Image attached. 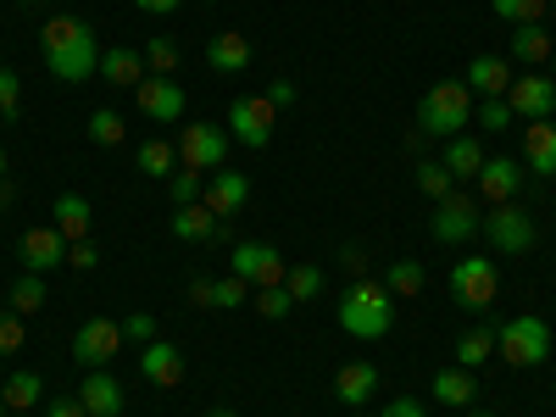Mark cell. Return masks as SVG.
Returning <instances> with one entry per match:
<instances>
[{"label":"cell","instance_id":"34","mask_svg":"<svg viewBox=\"0 0 556 417\" xmlns=\"http://www.w3.org/2000/svg\"><path fill=\"white\" fill-rule=\"evenodd\" d=\"M39 306H45V278L39 273H23L17 285H12V312L17 317H34Z\"/></svg>","mask_w":556,"mask_h":417},{"label":"cell","instance_id":"27","mask_svg":"<svg viewBox=\"0 0 556 417\" xmlns=\"http://www.w3.org/2000/svg\"><path fill=\"white\" fill-rule=\"evenodd\" d=\"M445 173L451 178H479V167H484V146H479V139L473 134H456L451 139V146H445Z\"/></svg>","mask_w":556,"mask_h":417},{"label":"cell","instance_id":"22","mask_svg":"<svg viewBox=\"0 0 556 417\" xmlns=\"http://www.w3.org/2000/svg\"><path fill=\"white\" fill-rule=\"evenodd\" d=\"M106 84L117 89H139V78H146V56L128 51V45H112V51H101V67H96Z\"/></svg>","mask_w":556,"mask_h":417},{"label":"cell","instance_id":"31","mask_svg":"<svg viewBox=\"0 0 556 417\" xmlns=\"http://www.w3.org/2000/svg\"><path fill=\"white\" fill-rule=\"evenodd\" d=\"M490 351H495V329H468L456 340V367H468V374H473Z\"/></svg>","mask_w":556,"mask_h":417},{"label":"cell","instance_id":"36","mask_svg":"<svg viewBox=\"0 0 556 417\" xmlns=\"http://www.w3.org/2000/svg\"><path fill=\"white\" fill-rule=\"evenodd\" d=\"M173 67H178V45H173L167 34L146 39V73H156V78H173Z\"/></svg>","mask_w":556,"mask_h":417},{"label":"cell","instance_id":"15","mask_svg":"<svg viewBox=\"0 0 556 417\" xmlns=\"http://www.w3.org/2000/svg\"><path fill=\"white\" fill-rule=\"evenodd\" d=\"M245 201H251V178H245V173H235V167L206 173V195H201V206H212L217 217H235Z\"/></svg>","mask_w":556,"mask_h":417},{"label":"cell","instance_id":"18","mask_svg":"<svg viewBox=\"0 0 556 417\" xmlns=\"http://www.w3.org/2000/svg\"><path fill=\"white\" fill-rule=\"evenodd\" d=\"M78 401L89 417H117L123 412V384L106 374V367H89V379L78 384Z\"/></svg>","mask_w":556,"mask_h":417},{"label":"cell","instance_id":"47","mask_svg":"<svg viewBox=\"0 0 556 417\" xmlns=\"http://www.w3.org/2000/svg\"><path fill=\"white\" fill-rule=\"evenodd\" d=\"M340 267H345L351 278H367V267H374V262H367L362 245H345V251H340Z\"/></svg>","mask_w":556,"mask_h":417},{"label":"cell","instance_id":"7","mask_svg":"<svg viewBox=\"0 0 556 417\" xmlns=\"http://www.w3.org/2000/svg\"><path fill=\"white\" fill-rule=\"evenodd\" d=\"M479 235H490V245H495L501 256H523V251L534 245V217H529L523 206H513V201H501L495 212L479 217Z\"/></svg>","mask_w":556,"mask_h":417},{"label":"cell","instance_id":"39","mask_svg":"<svg viewBox=\"0 0 556 417\" xmlns=\"http://www.w3.org/2000/svg\"><path fill=\"white\" fill-rule=\"evenodd\" d=\"M285 290H290L295 301H312V295L323 290V267H312V262L290 267V273H285Z\"/></svg>","mask_w":556,"mask_h":417},{"label":"cell","instance_id":"54","mask_svg":"<svg viewBox=\"0 0 556 417\" xmlns=\"http://www.w3.org/2000/svg\"><path fill=\"white\" fill-rule=\"evenodd\" d=\"M206 417H235V412H223V406H217V412H206Z\"/></svg>","mask_w":556,"mask_h":417},{"label":"cell","instance_id":"46","mask_svg":"<svg viewBox=\"0 0 556 417\" xmlns=\"http://www.w3.org/2000/svg\"><path fill=\"white\" fill-rule=\"evenodd\" d=\"M101 262V251L96 245H89V240H78V245H67V267H78V273H89V267H96Z\"/></svg>","mask_w":556,"mask_h":417},{"label":"cell","instance_id":"1","mask_svg":"<svg viewBox=\"0 0 556 417\" xmlns=\"http://www.w3.org/2000/svg\"><path fill=\"white\" fill-rule=\"evenodd\" d=\"M39 56H45V67H51L62 84L96 78V67H101L96 28H89L84 17H51V23L39 28Z\"/></svg>","mask_w":556,"mask_h":417},{"label":"cell","instance_id":"41","mask_svg":"<svg viewBox=\"0 0 556 417\" xmlns=\"http://www.w3.org/2000/svg\"><path fill=\"white\" fill-rule=\"evenodd\" d=\"M245 301H251V285H245L240 273L217 278V290H212V306H228V312H235V306H245Z\"/></svg>","mask_w":556,"mask_h":417},{"label":"cell","instance_id":"25","mask_svg":"<svg viewBox=\"0 0 556 417\" xmlns=\"http://www.w3.org/2000/svg\"><path fill=\"white\" fill-rule=\"evenodd\" d=\"M56 228H62V240L67 245H78V240H89V228H96V212H89V201L84 195H56Z\"/></svg>","mask_w":556,"mask_h":417},{"label":"cell","instance_id":"37","mask_svg":"<svg viewBox=\"0 0 556 417\" xmlns=\"http://www.w3.org/2000/svg\"><path fill=\"white\" fill-rule=\"evenodd\" d=\"M473 123H479L484 134H506V128H513V123H518V112H513V106H506V96H490V101H484V106L473 112Z\"/></svg>","mask_w":556,"mask_h":417},{"label":"cell","instance_id":"43","mask_svg":"<svg viewBox=\"0 0 556 417\" xmlns=\"http://www.w3.org/2000/svg\"><path fill=\"white\" fill-rule=\"evenodd\" d=\"M123 340H128V345H151V340H156V317H151V312L123 317Z\"/></svg>","mask_w":556,"mask_h":417},{"label":"cell","instance_id":"14","mask_svg":"<svg viewBox=\"0 0 556 417\" xmlns=\"http://www.w3.org/2000/svg\"><path fill=\"white\" fill-rule=\"evenodd\" d=\"M17 256H23V273H51V267H62L67 262V240H62V228L56 223H45V228H28L23 235V245H17Z\"/></svg>","mask_w":556,"mask_h":417},{"label":"cell","instance_id":"50","mask_svg":"<svg viewBox=\"0 0 556 417\" xmlns=\"http://www.w3.org/2000/svg\"><path fill=\"white\" fill-rule=\"evenodd\" d=\"M267 101H273V106H290V101H295V84H290V78H273V84H267Z\"/></svg>","mask_w":556,"mask_h":417},{"label":"cell","instance_id":"52","mask_svg":"<svg viewBox=\"0 0 556 417\" xmlns=\"http://www.w3.org/2000/svg\"><path fill=\"white\" fill-rule=\"evenodd\" d=\"M212 290H217L212 278H190V301H195V306H212Z\"/></svg>","mask_w":556,"mask_h":417},{"label":"cell","instance_id":"56","mask_svg":"<svg viewBox=\"0 0 556 417\" xmlns=\"http://www.w3.org/2000/svg\"><path fill=\"white\" fill-rule=\"evenodd\" d=\"M7 412H12V406H7V401H0V417H7Z\"/></svg>","mask_w":556,"mask_h":417},{"label":"cell","instance_id":"11","mask_svg":"<svg viewBox=\"0 0 556 417\" xmlns=\"http://www.w3.org/2000/svg\"><path fill=\"white\" fill-rule=\"evenodd\" d=\"M123 345H128V340H123V323H112V317H89L84 329L73 334V356H78L84 367H106Z\"/></svg>","mask_w":556,"mask_h":417},{"label":"cell","instance_id":"23","mask_svg":"<svg viewBox=\"0 0 556 417\" xmlns=\"http://www.w3.org/2000/svg\"><path fill=\"white\" fill-rule=\"evenodd\" d=\"M462 84H468L473 89V96H506V89H513V67H506L501 56H473L468 62V78H462Z\"/></svg>","mask_w":556,"mask_h":417},{"label":"cell","instance_id":"3","mask_svg":"<svg viewBox=\"0 0 556 417\" xmlns=\"http://www.w3.org/2000/svg\"><path fill=\"white\" fill-rule=\"evenodd\" d=\"M473 123V89L451 78V84H434L424 101H417V128L424 134H440V139H456V134H468Z\"/></svg>","mask_w":556,"mask_h":417},{"label":"cell","instance_id":"38","mask_svg":"<svg viewBox=\"0 0 556 417\" xmlns=\"http://www.w3.org/2000/svg\"><path fill=\"white\" fill-rule=\"evenodd\" d=\"M490 12L501 23H540L545 17V0H490Z\"/></svg>","mask_w":556,"mask_h":417},{"label":"cell","instance_id":"59","mask_svg":"<svg viewBox=\"0 0 556 417\" xmlns=\"http://www.w3.org/2000/svg\"><path fill=\"white\" fill-rule=\"evenodd\" d=\"M351 417H367V412H351Z\"/></svg>","mask_w":556,"mask_h":417},{"label":"cell","instance_id":"58","mask_svg":"<svg viewBox=\"0 0 556 417\" xmlns=\"http://www.w3.org/2000/svg\"><path fill=\"white\" fill-rule=\"evenodd\" d=\"M473 417H495V412H473Z\"/></svg>","mask_w":556,"mask_h":417},{"label":"cell","instance_id":"20","mask_svg":"<svg viewBox=\"0 0 556 417\" xmlns=\"http://www.w3.org/2000/svg\"><path fill=\"white\" fill-rule=\"evenodd\" d=\"M173 235L201 245V240H228V228H223V217H217L212 206L195 201V206H178V212H173Z\"/></svg>","mask_w":556,"mask_h":417},{"label":"cell","instance_id":"13","mask_svg":"<svg viewBox=\"0 0 556 417\" xmlns=\"http://www.w3.org/2000/svg\"><path fill=\"white\" fill-rule=\"evenodd\" d=\"M506 106H513L523 123H540L556 112V78L545 73H529V78H513V89H506Z\"/></svg>","mask_w":556,"mask_h":417},{"label":"cell","instance_id":"21","mask_svg":"<svg viewBox=\"0 0 556 417\" xmlns=\"http://www.w3.org/2000/svg\"><path fill=\"white\" fill-rule=\"evenodd\" d=\"M374 390H379V367L374 362H345L340 367V379H334V395L345 401V406H367V401H374Z\"/></svg>","mask_w":556,"mask_h":417},{"label":"cell","instance_id":"30","mask_svg":"<svg viewBox=\"0 0 556 417\" xmlns=\"http://www.w3.org/2000/svg\"><path fill=\"white\" fill-rule=\"evenodd\" d=\"M178 146H167V139H146V146H139V156H134V167L146 173V178H173L178 167Z\"/></svg>","mask_w":556,"mask_h":417},{"label":"cell","instance_id":"2","mask_svg":"<svg viewBox=\"0 0 556 417\" xmlns=\"http://www.w3.org/2000/svg\"><path fill=\"white\" fill-rule=\"evenodd\" d=\"M390 323H395V295L384 285H374V278H356L340 301V329L356 340H384Z\"/></svg>","mask_w":556,"mask_h":417},{"label":"cell","instance_id":"16","mask_svg":"<svg viewBox=\"0 0 556 417\" xmlns=\"http://www.w3.org/2000/svg\"><path fill=\"white\" fill-rule=\"evenodd\" d=\"M479 190L501 206V201H513L518 190H523V162L518 156H484V167H479Z\"/></svg>","mask_w":556,"mask_h":417},{"label":"cell","instance_id":"53","mask_svg":"<svg viewBox=\"0 0 556 417\" xmlns=\"http://www.w3.org/2000/svg\"><path fill=\"white\" fill-rule=\"evenodd\" d=\"M12 201H17V184H12V178H0V206H12Z\"/></svg>","mask_w":556,"mask_h":417},{"label":"cell","instance_id":"5","mask_svg":"<svg viewBox=\"0 0 556 417\" xmlns=\"http://www.w3.org/2000/svg\"><path fill=\"white\" fill-rule=\"evenodd\" d=\"M501 295V273L490 256H462L451 267V301L456 306H468V312H490Z\"/></svg>","mask_w":556,"mask_h":417},{"label":"cell","instance_id":"48","mask_svg":"<svg viewBox=\"0 0 556 417\" xmlns=\"http://www.w3.org/2000/svg\"><path fill=\"white\" fill-rule=\"evenodd\" d=\"M379 417H429V412H424V401H412V395H395V401H390V406H384Z\"/></svg>","mask_w":556,"mask_h":417},{"label":"cell","instance_id":"4","mask_svg":"<svg viewBox=\"0 0 556 417\" xmlns=\"http://www.w3.org/2000/svg\"><path fill=\"white\" fill-rule=\"evenodd\" d=\"M495 351L501 362H513V367H540L551 356V329H545V317H513V323H501L495 329Z\"/></svg>","mask_w":556,"mask_h":417},{"label":"cell","instance_id":"44","mask_svg":"<svg viewBox=\"0 0 556 417\" xmlns=\"http://www.w3.org/2000/svg\"><path fill=\"white\" fill-rule=\"evenodd\" d=\"M17 101H23V78L12 67H0V117H17Z\"/></svg>","mask_w":556,"mask_h":417},{"label":"cell","instance_id":"32","mask_svg":"<svg viewBox=\"0 0 556 417\" xmlns=\"http://www.w3.org/2000/svg\"><path fill=\"white\" fill-rule=\"evenodd\" d=\"M384 290H390L395 301H412L417 290H424V267H417V262H390V273H384Z\"/></svg>","mask_w":556,"mask_h":417},{"label":"cell","instance_id":"6","mask_svg":"<svg viewBox=\"0 0 556 417\" xmlns=\"http://www.w3.org/2000/svg\"><path fill=\"white\" fill-rule=\"evenodd\" d=\"M273 123H278V106L267 96H235L228 101V134H235L245 151H267L273 146Z\"/></svg>","mask_w":556,"mask_h":417},{"label":"cell","instance_id":"12","mask_svg":"<svg viewBox=\"0 0 556 417\" xmlns=\"http://www.w3.org/2000/svg\"><path fill=\"white\" fill-rule=\"evenodd\" d=\"M134 101H139V117H146V123H178L184 106H190V101H184V89H178L173 78H156V73L139 78Z\"/></svg>","mask_w":556,"mask_h":417},{"label":"cell","instance_id":"17","mask_svg":"<svg viewBox=\"0 0 556 417\" xmlns=\"http://www.w3.org/2000/svg\"><path fill=\"white\" fill-rule=\"evenodd\" d=\"M139 374H146L156 390H178V384H184V356H178V345L151 340L146 351H139Z\"/></svg>","mask_w":556,"mask_h":417},{"label":"cell","instance_id":"10","mask_svg":"<svg viewBox=\"0 0 556 417\" xmlns=\"http://www.w3.org/2000/svg\"><path fill=\"white\" fill-rule=\"evenodd\" d=\"M429 228H434V240L440 245H462V240H473L479 235V206L468 201V195H445V201H434V217H429Z\"/></svg>","mask_w":556,"mask_h":417},{"label":"cell","instance_id":"8","mask_svg":"<svg viewBox=\"0 0 556 417\" xmlns=\"http://www.w3.org/2000/svg\"><path fill=\"white\" fill-rule=\"evenodd\" d=\"M178 162L195 167V173H217V167L228 162V134H223L217 123H184Z\"/></svg>","mask_w":556,"mask_h":417},{"label":"cell","instance_id":"40","mask_svg":"<svg viewBox=\"0 0 556 417\" xmlns=\"http://www.w3.org/2000/svg\"><path fill=\"white\" fill-rule=\"evenodd\" d=\"M123 134H128V128H123V117H117V112H106V106H101L96 117H89V139H96V146H123Z\"/></svg>","mask_w":556,"mask_h":417},{"label":"cell","instance_id":"42","mask_svg":"<svg viewBox=\"0 0 556 417\" xmlns=\"http://www.w3.org/2000/svg\"><path fill=\"white\" fill-rule=\"evenodd\" d=\"M256 312H262V317H290V312H295V295H290L285 285H273V290L256 295Z\"/></svg>","mask_w":556,"mask_h":417},{"label":"cell","instance_id":"51","mask_svg":"<svg viewBox=\"0 0 556 417\" xmlns=\"http://www.w3.org/2000/svg\"><path fill=\"white\" fill-rule=\"evenodd\" d=\"M134 7H139V12H151V17H167V12L184 7V0H134Z\"/></svg>","mask_w":556,"mask_h":417},{"label":"cell","instance_id":"29","mask_svg":"<svg viewBox=\"0 0 556 417\" xmlns=\"http://www.w3.org/2000/svg\"><path fill=\"white\" fill-rule=\"evenodd\" d=\"M0 401H7L12 412H28V406H39V401H45V379H39V374H28V367H23V374L0 379Z\"/></svg>","mask_w":556,"mask_h":417},{"label":"cell","instance_id":"9","mask_svg":"<svg viewBox=\"0 0 556 417\" xmlns=\"http://www.w3.org/2000/svg\"><path fill=\"white\" fill-rule=\"evenodd\" d=\"M235 273L245 278V285H256V290H273V285H285L290 262L278 256L273 245H262V240H240L235 245Z\"/></svg>","mask_w":556,"mask_h":417},{"label":"cell","instance_id":"55","mask_svg":"<svg viewBox=\"0 0 556 417\" xmlns=\"http://www.w3.org/2000/svg\"><path fill=\"white\" fill-rule=\"evenodd\" d=\"M0 178H7V151H0Z\"/></svg>","mask_w":556,"mask_h":417},{"label":"cell","instance_id":"45","mask_svg":"<svg viewBox=\"0 0 556 417\" xmlns=\"http://www.w3.org/2000/svg\"><path fill=\"white\" fill-rule=\"evenodd\" d=\"M23 351V317L17 312H0V356Z\"/></svg>","mask_w":556,"mask_h":417},{"label":"cell","instance_id":"35","mask_svg":"<svg viewBox=\"0 0 556 417\" xmlns=\"http://www.w3.org/2000/svg\"><path fill=\"white\" fill-rule=\"evenodd\" d=\"M417 190H424L429 201H445L456 190V178L445 173V162H417Z\"/></svg>","mask_w":556,"mask_h":417},{"label":"cell","instance_id":"19","mask_svg":"<svg viewBox=\"0 0 556 417\" xmlns=\"http://www.w3.org/2000/svg\"><path fill=\"white\" fill-rule=\"evenodd\" d=\"M206 62H212V73H245L251 67V39L235 34V28L212 34L206 39Z\"/></svg>","mask_w":556,"mask_h":417},{"label":"cell","instance_id":"49","mask_svg":"<svg viewBox=\"0 0 556 417\" xmlns=\"http://www.w3.org/2000/svg\"><path fill=\"white\" fill-rule=\"evenodd\" d=\"M45 417H89V412H84V401H78V395H56L51 406H45Z\"/></svg>","mask_w":556,"mask_h":417},{"label":"cell","instance_id":"24","mask_svg":"<svg viewBox=\"0 0 556 417\" xmlns=\"http://www.w3.org/2000/svg\"><path fill=\"white\" fill-rule=\"evenodd\" d=\"M523 167L556 173V123H551V117H540V123L523 128Z\"/></svg>","mask_w":556,"mask_h":417},{"label":"cell","instance_id":"28","mask_svg":"<svg viewBox=\"0 0 556 417\" xmlns=\"http://www.w3.org/2000/svg\"><path fill=\"white\" fill-rule=\"evenodd\" d=\"M429 390H434V401H445V406H468V401L479 395V384H473L468 367H440Z\"/></svg>","mask_w":556,"mask_h":417},{"label":"cell","instance_id":"33","mask_svg":"<svg viewBox=\"0 0 556 417\" xmlns=\"http://www.w3.org/2000/svg\"><path fill=\"white\" fill-rule=\"evenodd\" d=\"M167 195H173V206H195V201L206 195V173H195V167H178V173L167 178Z\"/></svg>","mask_w":556,"mask_h":417},{"label":"cell","instance_id":"26","mask_svg":"<svg viewBox=\"0 0 556 417\" xmlns=\"http://www.w3.org/2000/svg\"><path fill=\"white\" fill-rule=\"evenodd\" d=\"M513 56L529 62V67H545V62L556 56V45H551L545 23H518V28H513Z\"/></svg>","mask_w":556,"mask_h":417},{"label":"cell","instance_id":"57","mask_svg":"<svg viewBox=\"0 0 556 417\" xmlns=\"http://www.w3.org/2000/svg\"><path fill=\"white\" fill-rule=\"evenodd\" d=\"M551 78H556V56H551Z\"/></svg>","mask_w":556,"mask_h":417}]
</instances>
